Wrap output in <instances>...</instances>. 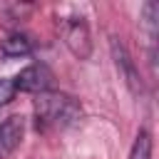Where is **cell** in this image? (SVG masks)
<instances>
[{"instance_id":"1","label":"cell","mask_w":159,"mask_h":159,"mask_svg":"<svg viewBox=\"0 0 159 159\" xmlns=\"http://www.w3.org/2000/svg\"><path fill=\"white\" fill-rule=\"evenodd\" d=\"M82 107L72 94L45 92L35 99V119L37 129H65L80 117Z\"/></svg>"},{"instance_id":"7","label":"cell","mask_w":159,"mask_h":159,"mask_svg":"<svg viewBox=\"0 0 159 159\" xmlns=\"http://www.w3.org/2000/svg\"><path fill=\"white\" fill-rule=\"evenodd\" d=\"M129 159H152V134L147 129H139L134 137V144L129 149Z\"/></svg>"},{"instance_id":"2","label":"cell","mask_w":159,"mask_h":159,"mask_svg":"<svg viewBox=\"0 0 159 159\" xmlns=\"http://www.w3.org/2000/svg\"><path fill=\"white\" fill-rule=\"evenodd\" d=\"M52 72H50V67L47 65H30V67H25L15 80H12V84H15V89L17 92H32V94H45L50 87H52Z\"/></svg>"},{"instance_id":"3","label":"cell","mask_w":159,"mask_h":159,"mask_svg":"<svg viewBox=\"0 0 159 159\" xmlns=\"http://www.w3.org/2000/svg\"><path fill=\"white\" fill-rule=\"evenodd\" d=\"M62 35H65V42L67 47L72 50V55H77L80 60L89 57V50H92V42H89V30L82 20H67L65 27H62Z\"/></svg>"},{"instance_id":"8","label":"cell","mask_w":159,"mask_h":159,"mask_svg":"<svg viewBox=\"0 0 159 159\" xmlns=\"http://www.w3.org/2000/svg\"><path fill=\"white\" fill-rule=\"evenodd\" d=\"M142 25L149 35V40L157 37V30H159V5L157 2H147L142 7Z\"/></svg>"},{"instance_id":"9","label":"cell","mask_w":159,"mask_h":159,"mask_svg":"<svg viewBox=\"0 0 159 159\" xmlns=\"http://www.w3.org/2000/svg\"><path fill=\"white\" fill-rule=\"evenodd\" d=\"M15 94H17V89H15L12 80H0V107L7 104V102H12Z\"/></svg>"},{"instance_id":"4","label":"cell","mask_w":159,"mask_h":159,"mask_svg":"<svg viewBox=\"0 0 159 159\" xmlns=\"http://www.w3.org/2000/svg\"><path fill=\"white\" fill-rule=\"evenodd\" d=\"M22 134H25V119L17 114L7 117L0 124V159H7L17 149V144L22 142Z\"/></svg>"},{"instance_id":"5","label":"cell","mask_w":159,"mask_h":159,"mask_svg":"<svg viewBox=\"0 0 159 159\" xmlns=\"http://www.w3.org/2000/svg\"><path fill=\"white\" fill-rule=\"evenodd\" d=\"M112 55H114V65H117V70L122 72V77H124V82L129 84V89H132L134 94H139V92H142V80H139V75H137V67H134L127 47H124L117 37H112Z\"/></svg>"},{"instance_id":"6","label":"cell","mask_w":159,"mask_h":159,"mask_svg":"<svg viewBox=\"0 0 159 159\" xmlns=\"http://www.w3.org/2000/svg\"><path fill=\"white\" fill-rule=\"evenodd\" d=\"M0 50H2L5 57H27V55L32 52V40H30L27 35L15 32V35H10V37L2 40Z\"/></svg>"}]
</instances>
